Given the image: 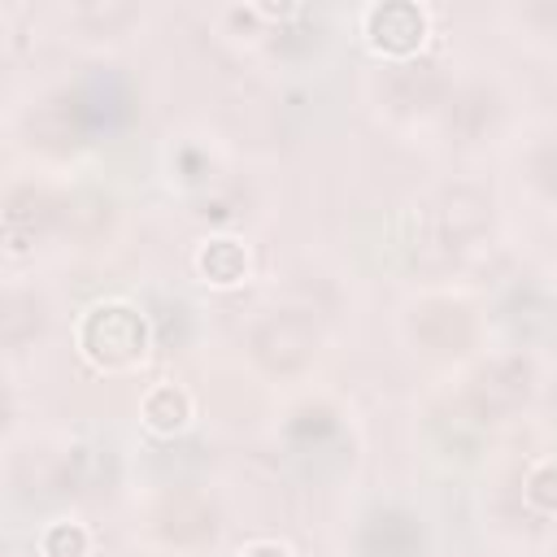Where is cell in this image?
<instances>
[{
	"label": "cell",
	"mask_w": 557,
	"mask_h": 557,
	"mask_svg": "<svg viewBox=\"0 0 557 557\" xmlns=\"http://www.w3.org/2000/svg\"><path fill=\"white\" fill-rule=\"evenodd\" d=\"M413 331L426 348L435 352H461L470 344V313L461 305H448V300H435L426 309H418L413 318Z\"/></svg>",
	"instance_id": "30bf717a"
},
{
	"label": "cell",
	"mask_w": 557,
	"mask_h": 557,
	"mask_svg": "<svg viewBox=\"0 0 557 557\" xmlns=\"http://www.w3.org/2000/svg\"><path fill=\"white\" fill-rule=\"evenodd\" d=\"M200 265H205V274H209V278L231 283V278H239V274H244V252H239L235 244H209V252L200 257Z\"/></svg>",
	"instance_id": "e0dca14e"
},
{
	"label": "cell",
	"mask_w": 557,
	"mask_h": 557,
	"mask_svg": "<svg viewBox=\"0 0 557 557\" xmlns=\"http://www.w3.org/2000/svg\"><path fill=\"white\" fill-rule=\"evenodd\" d=\"M335 435V418L326 409H300L292 422V440H326Z\"/></svg>",
	"instance_id": "ac0fdd59"
},
{
	"label": "cell",
	"mask_w": 557,
	"mask_h": 557,
	"mask_svg": "<svg viewBox=\"0 0 557 557\" xmlns=\"http://www.w3.org/2000/svg\"><path fill=\"white\" fill-rule=\"evenodd\" d=\"M91 113L83 104L78 91H61V96H48L35 113H30V139L39 148H52V152H65V148H78L91 131Z\"/></svg>",
	"instance_id": "277c9868"
},
{
	"label": "cell",
	"mask_w": 557,
	"mask_h": 557,
	"mask_svg": "<svg viewBox=\"0 0 557 557\" xmlns=\"http://www.w3.org/2000/svg\"><path fill=\"white\" fill-rule=\"evenodd\" d=\"M83 339L91 348V357H100L104 366H126L139 357L144 348V322L122 309V305H109V309H96L83 326Z\"/></svg>",
	"instance_id": "5b68a950"
},
{
	"label": "cell",
	"mask_w": 557,
	"mask_h": 557,
	"mask_svg": "<svg viewBox=\"0 0 557 557\" xmlns=\"http://www.w3.org/2000/svg\"><path fill=\"white\" fill-rule=\"evenodd\" d=\"M361 548H366V557H418L422 553V531L409 513L379 509V513H370V522L361 531Z\"/></svg>",
	"instance_id": "9c48e42d"
},
{
	"label": "cell",
	"mask_w": 557,
	"mask_h": 557,
	"mask_svg": "<svg viewBox=\"0 0 557 557\" xmlns=\"http://www.w3.org/2000/svg\"><path fill=\"white\" fill-rule=\"evenodd\" d=\"M313 344H318V326L305 318V313H274L257 326L252 335V352L265 370H300L309 357H313Z\"/></svg>",
	"instance_id": "3957f363"
},
{
	"label": "cell",
	"mask_w": 557,
	"mask_h": 557,
	"mask_svg": "<svg viewBox=\"0 0 557 557\" xmlns=\"http://www.w3.org/2000/svg\"><path fill=\"white\" fill-rule=\"evenodd\" d=\"M527 392H531V366H527L522 357H505V361L483 366V370L470 379V387H466V409H470L474 418L492 422V418L518 409V405L527 400Z\"/></svg>",
	"instance_id": "7a4b0ae2"
},
{
	"label": "cell",
	"mask_w": 557,
	"mask_h": 557,
	"mask_svg": "<svg viewBox=\"0 0 557 557\" xmlns=\"http://www.w3.org/2000/svg\"><path fill=\"white\" fill-rule=\"evenodd\" d=\"M531 500L544 505V509H557V466H544V470L531 479Z\"/></svg>",
	"instance_id": "7402d4cb"
},
{
	"label": "cell",
	"mask_w": 557,
	"mask_h": 557,
	"mask_svg": "<svg viewBox=\"0 0 557 557\" xmlns=\"http://www.w3.org/2000/svg\"><path fill=\"white\" fill-rule=\"evenodd\" d=\"M109 218H113V209H109V200H100V196H70V200H61V222L70 226V231H78V235H100L104 226H109Z\"/></svg>",
	"instance_id": "9a60e30c"
},
{
	"label": "cell",
	"mask_w": 557,
	"mask_h": 557,
	"mask_svg": "<svg viewBox=\"0 0 557 557\" xmlns=\"http://www.w3.org/2000/svg\"><path fill=\"white\" fill-rule=\"evenodd\" d=\"M483 231H487V200H483L479 191H470V187H453V191H444V196L426 209L418 252H422L426 261H448V257H457L470 239H479Z\"/></svg>",
	"instance_id": "6da1fadb"
},
{
	"label": "cell",
	"mask_w": 557,
	"mask_h": 557,
	"mask_svg": "<svg viewBox=\"0 0 557 557\" xmlns=\"http://www.w3.org/2000/svg\"><path fill=\"white\" fill-rule=\"evenodd\" d=\"M48 553H52V557H78V553H83V535L70 531V527H57V531L48 535Z\"/></svg>",
	"instance_id": "603a6c76"
},
{
	"label": "cell",
	"mask_w": 557,
	"mask_h": 557,
	"mask_svg": "<svg viewBox=\"0 0 557 557\" xmlns=\"http://www.w3.org/2000/svg\"><path fill=\"white\" fill-rule=\"evenodd\" d=\"M509 326H513L518 335H527V339L548 335V331L557 326V309H553L540 292H518V296L509 300Z\"/></svg>",
	"instance_id": "5bb4252c"
},
{
	"label": "cell",
	"mask_w": 557,
	"mask_h": 557,
	"mask_svg": "<svg viewBox=\"0 0 557 557\" xmlns=\"http://www.w3.org/2000/svg\"><path fill=\"white\" fill-rule=\"evenodd\" d=\"M535 178H540L548 191H557V139L535 152Z\"/></svg>",
	"instance_id": "cb8c5ba5"
},
{
	"label": "cell",
	"mask_w": 557,
	"mask_h": 557,
	"mask_svg": "<svg viewBox=\"0 0 557 557\" xmlns=\"http://www.w3.org/2000/svg\"><path fill=\"white\" fill-rule=\"evenodd\" d=\"M440 96H444V74L435 61H405L383 83V100L396 113H426Z\"/></svg>",
	"instance_id": "52a82bcc"
},
{
	"label": "cell",
	"mask_w": 557,
	"mask_h": 557,
	"mask_svg": "<svg viewBox=\"0 0 557 557\" xmlns=\"http://www.w3.org/2000/svg\"><path fill=\"white\" fill-rule=\"evenodd\" d=\"M531 13H535V17H548V22H557V9H553V4H544V9H531Z\"/></svg>",
	"instance_id": "484cf974"
},
{
	"label": "cell",
	"mask_w": 557,
	"mask_h": 557,
	"mask_svg": "<svg viewBox=\"0 0 557 557\" xmlns=\"http://www.w3.org/2000/svg\"><path fill=\"white\" fill-rule=\"evenodd\" d=\"M496 113H500V104H496V96H492L487 87H466V91L448 104V135L461 139V144L483 139V135L492 131Z\"/></svg>",
	"instance_id": "8fae6325"
},
{
	"label": "cell",
	"mask_w": 557,
	"mask_h": 557,
	"mask_svg": "<svg viewBox=\"0 0 557 557\" xmlns=\"http://www.w3.org/2000/svg\"><path fill=\"white\" fill-rule=\"evenodd\" d=\"M248 557H287V553H283V548H252Z\"/></svg>",
	"instance_id": "d4e9b609"
},
{
	"label": "cell",
	"mask_w": 557,
	"mask_h": 557,
	"mask_svg": "<svg viewBox=\"0 0 557 557\" xmlns=\"http://www.w3.org/2000/svg\"><path fill=\"white\" fill-rule=\"evenodd\" d=\"M157 527H161V535L174 540V544H205V540L218 531V513H213V505H209L205 496H196V492H174V496H165V505H161V513H157Z\"/></svg>",
	"instance_id": "ba28073f"
},
{
	"label": "cell",
	"mask_w": 557,
	"mask_h": 557,
	"mask_svg": "<svg viewBox=\"0 0 557 557\" xmlns=\"http://www.w3.org/2000/svg\"><path fill=\"white\" fill-rule=\"evenodd\" d=\"M148 418H152V426H178V418H183V396H178L174 387H161V392L148 400Z\"/></svg>",
	"instance_id": "d6986e66"
},
{
	"label": "cell",
	"mask_w": 557,
	"mask_h": 557,
	"mask_svg": "<svg viewBox=\"0 0 557 557\" xmlns=\"http://www.w3.org/2000/svg\"><path fill=\"white\" fill-rule=\"evenodd\" d=\"M39 326H44V309H39V300H35V296H22V292L4 296V305H0V335H4V344H9V348H17V344L35 339V335H39Z\"/></svg>",
	"instance_id": "4fadbf2b"
},
{
	"label": "cell",
	"mask_w": 557,
	"mask_h": 557,
	"mask_svg": "<svg viewBox=\"0 0 557 557\" xmlns=\"http://www.w3.org/2000/svg\"><path fill=\"white\" fill-rule=\"evenodd\" d=\"M370 35L379 48H392V52H409L418 39H422V13L413 4H383L374 9L370 17Z\"/></svg>",
	"instance_id": "7c38bea8"
},
{
	"label": "cell",
	"mask_w": 557,
	"mask_h": 557,
	"mask_svg": "<svg viewBox=\"0 0 557 557\" xmlns=\"http://www.w3.org/2000/svg\"><path fill=\"white\" fill-rule=\"evenodd\" d=\"M83 22H91L96 30H113V26H122V22H131V9L126 4H83Z\"/></svg>",
	"instance_id": "ffe728a7"
},
{
	"label": "cell",
	"mask_w": 557,
	"mask_h": 557,
	"mask_svg": "<svg viewBox=\"0 0 557 557\" xmlns=\"http://www.w3.org/2000/svg\"><path fill=\"white\" fill-rule=\"evenodd\" d=\"M483 418H474L470 409H466V400H461V409L457 413H444L440 418V435H444V448H453L457 457H470L474 448H479V435H483Z\"/></svg>",
	"instance_id": "2e32d148"
},
{
	"label": "cell",
	"mask_w": 557,
	"mask_h": 557,
	"mask_svg": "<svg viewBox=\"0 0 557 557\" xmlns=\"http://www.w3.org/2000/svg\"><path fill=\"white\" fill-rule=\"evenodd\" d=\"M52 222H61V200H52L48 191L17 187V191L4 200V239H9L13 252L30 248Z\"/></svg>",
	"instance_id": "8992f818"
},
{
	"label": "cell",
	"mask_w": 557,
	"mask_h": 557,
	"mask_svg": "<svg viewBox=\"0 0 557 557\" xmlns=\"http://www.w3.org/2000/svg\"><path fill=\"white\" fill-rule=\"evenodd\" d=\"M239 209H244V191H222V196H213V200H205V218H213V222H231V218H239Z\"/></svg>",
	"instance_id": "44dd1931"
}]
</instances>
